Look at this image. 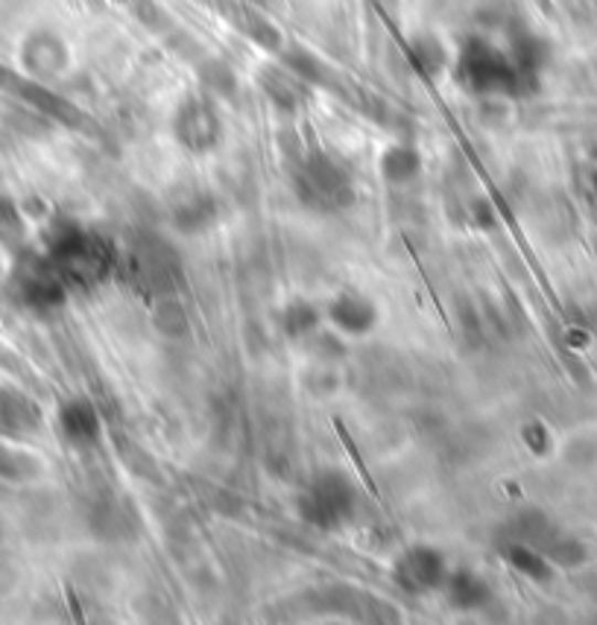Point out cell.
Returning <instances> with one entry per match:
<instances>
[{"label": "cell", "mask_w": 597, "mask_h": 625, "mask_svg": "<svg viewBox=\"0 0 597 625\" xmlns=\"http://www.w3.org/2000/svg\"><path fill=\"white\" fill-rule=\"evenodd\" d=\"M258 85H262L264 94H267L269 103H273L276 109L296 111L302 106L305 83L294 71H287V67H264L262 74H258Z\"/></svg>", "instance_id": "14"}, {"label": "cell", "mask_w": 597, "mask_h": 625, "mask_svg": "<svg viewBox=\"0 0 597 625\" xmlns=\"http://www.w3.org/2000/svg\"><path fill=\"white\" fill-rule=\"evenodd\" d=\"M12 299L33 313H53L67 301L65 278L56 272L47 255H24L9 278Z\"/></svg>", "instance_id": "4"}, {"label": "cell", "mask_w": 597, "mask_h": 625, "mask_svg": "<svg viewBox=\"0 0 597 625\" xmlns=\"http://www.w3.org/2000/svg\"><path fill=\"white\" fill-rule=\"evenodd\" d=\"M296 509H299L305 524L331 532V529H340V526L349 524L354 517L358 488H354V483L343 471H322L299 494Z\"/></svg>", "instance_id": "2"}, {"label": "cell", "mask_w": 597, "mask_h": 625, "mask_svg": "<svg viewBox=\"0 0 597 625\" xmlns=\"http://www.w3.org/2000/svg\"><path fill=\"white\" fill-rule=\"evenodd\" d=\"M21 234H24V214L15 205V200L0 196V237L12 240V237H21Z\"/></svg>", "instance_id": "24"}, {"label": "cell", "mask_w": 597, "mask_h": 625, "mask_svg": "<svg viewBox=\"0 0 597 625\" xmlns=\"http://www.w3.org/2000/svg\"><path fill=\"white\" fill-rule=\"evenodd\" d=\"M457 76H460V83L469 85L471 91L480 94L510 91L515 79H519L510 58L504 53H498V47H492L483 39H469L466 42L460 62H457Z\"/></svg>", "instance_id": "5"}, {"label": "cell", "mask_w": 597, "mask_h": 625, "mask_svg": "<svg viewBox=\"0 0 597 625\" xmlns=\"http://www.w3.org/2000/svg\"><path fill=\"white\" fill-rule=\"evenodd\" d=\"M39 471H42V465H39L30 453L9 451V448L0 444V479H9V483H26V479L39 476Z\"/></svg>", "instance_id": "21"}, {"label": "cell", "mask_w": 597, "mask_h": 625, "mask_svg": "<svg viewBox=\"0 0 597 625\" xmlns=\"http://www.w3.org/2000/svg\"><path fill=\"white\" fill-rule=\"evenodd\" d=\"M281 62H285L287 71H294L302 83H322L326 79V67H322V62L313 53L302 51V47H290V51L281 56Z\"/></svg>", "instance_id": "22"}, {"label": "cell", "mask_w": 597, "mask_h": 625, "mask_svg": "<svg viewBox=\"0 0 597 625\" xmlns=\"http://www.w3.org/2000/svg\"><path fill=\"white\" fill-rule=\"evenodd\" d=\"M129 269H132L138 287L152 295H168V292L179 290V281H182L177 251L161 237H143L135 243L132 255H129Z\"/></svg>", "instance_id": "6"}, {"label": "cell", "mask_w": 597, "mask_h": 625, "mask_svg": "<svg viewBox=\"0 0 597 625\" xmlns=\"http://www.w3.org/2000/svg\"><path fill=\"white\" fill-rule=\"evenodd\" d=\"M241 26H244L246 35H253L255 42L264 44V47H278V42H281V35H278V30L269 21H264L262 15H246L244 21H241Z\"/></svg>", "instance_id": "25"}, {"label": "cell", "mask_w": 597, "mask_h": 625, "mask_svg": "<svg viewBox=\"0 0 597 625\" xmlns=\"http://www.w3.org/2000/svg\"><path fill=\"white\" fill-rule=\"evenodd\" d=\"M67 62L65 44L53 33H33L24 42V65L39 76L60 74Z\"/></svg>", "instance_id": "15"}, {"label": "cell", "mask_w": 597, "mask_h": 625, "mask_svg": "<svg viewBox=\"0 0 597 625\" xmlns=\"http://www.w3.org/2000/svg\"><path fill=\"white\" fill-rule=\"evenodd\" d=\"M0 535H3V524H0Z\"/></svg>", "instance_id": "28"}, {"label": "cell", "mask_w": 597, "mask_h": 625, "mask_svg": "<svg viewBox=\"0 0 597 625\" xmlns=\"http://www.w3.org/2000/svg\"><path fill=\"white\" fill-rule=\"evenodd\" d=\"M443 593H446L448 605L457 611H478L492 600V588L475 570H455V573L448 570Z\"/></svg>", "instance_id": "12"}, {"label": "cell", "mask_w": 597, "mask_h": 625, "mask_svg": "<svg viewBox=\"0 0 597 625\" xmlns=\"http://www.w3.org/2000/svg\"><path fill=\"white\" fill-rule=\"evenodd\" d=\"M42 430V409L30 395L0 386V439L21 442Z\"/></svg>", "instance_id": "9"}, {"label": "cell", "mask_w": 597, "mask_h": 625, "mask_svg": "<svg viewBox=\"0 0 597 625\" xmlns=\"http://www.w3.org/2000/svg\"><path fill=\"white\" fill-rule=\"evenodd\" d=\"M407 56H411L413 67L422 76H428V79H434L446 67V47L434 35H416V39H411V53Z\"/></svg>", "instance_id": "19"}, {"label": "cell", "mask_w": 597, "mask_h": 625, "mask_svg": "<svg viewBox=\"0 0 597 625\" xmlns=\"http://www.w3.org/2000/svg\"><path fill=\"white\" fill-rule=\"evenodd\" d=\"M220 217V205L211 193H188L173 205V226L182 234H200L211 228Z\"/></svg>", "instance_id": "13"}, {"label": "cell", "mask_w": 597, "mask_h": 625, "mask_svg": "<svg viewBox=\"0 0 597 625\" xmlns=\"http://www.w3.org/2000/svg\"><path fill=\"white\" fill-rule=\"evenodd\" d=\"M471 217H475V223H478L480 228H487V231H492V228L498 226L495 208H492V202L487 200H478L471 205Z\"/></svg>", "instance_id": "27"}, {"label": "cell", "mask_w": 597, "mask_h": 625, "mask_svg": "<svg viewBox=\"0 0 597 625\" xmlns=\"http://www.w3.org/2000/svg\"><path fill=\"white\" fill-rule=\"evenodd\" d=\"M329 319L340 334L366 336L372 327H375V322H379V310H375L372 301L349 292V295H337V299L331 301Z\"/></svg>", "instance_id": "11"}, {"label": "cell", "mask_w": 597, "mask_h": 625, "mask_svg": "<svg viewBox=\"0 0 597 625\" xmlns=\"http://www.w3.org/2000/svg\"><path fill=\"white\" fill-rule=\"evenodd\" d=\"M173 134L188 152H211L223 138V123L209 97H188L173 117Z\"/></svg>", "instance_id": "8"}, {"label": "cell", "mask_w": 597, "mask_h": 625, "mask_svg": "<svg viewBox=\"0 0 597 625\" xmlns=\"http://www.w3.org/2000/svg\"><path fill=\"white\" fill-rule=\"evenodd\" d=\"M156 327H159V334L164 336H185L188 334V319L182 313L177 301H161L159 308H156V316H152Z\"/></svg>", "instance_id": "23"}, {"label": "cell", "mask_w": 597, "mask_h": 625, "mask_svg": "<svg viewBox=\"0 0 597 625\" xmlns=\"http://www.w3.org/2000/svg\"><path fill=\"white\" fill-rule=\"evenodd\" d=\"M419 173H422V155L413 150V147H407V143L390 147V150L381 155V175H384V182L407 184Z\"/></svg>", "instance_id": "16"}, {"label": "cell", "mask_w": 597, "mask_h": 625, "mask_svg": "<svg viewBox=\"0 0 597 625\" xmlns=\"http://www.w3.org/2000/svg\"><path fill=\"white\" fill-rule=\"evenodd\" d=\"M322 322V310L311 301H290L285 310H281V331H285L290 340H305V336H313L320 331Z\"/></svg>", "instance_id": "17"}, {"label": "cell", "mask_w": 597, "mask_h": 625, "mask_svg": "<svg viewBox=\"0 0 597 625\" xmlns=\"http://www.w3.org/2000/svg\"><path fill=\"white\" fill-rule=\"evenodd\" d=\"M44 255L67 287H97L115 269V246L97 231L76 226L74 219H53L44 240Z\"/></svg>", "instance_id": "1"}, {"label": "cell", "mask_w": 597, "mask_h": 625, "mask_svg": "<svg viewBox=\"0 0 597 625\" xmlns=\"http://www.w3.org/2000/svg\"><path fill=\"white\" fill-rule=\"evenodd\" d=\"M60 430L67 442L76 444V448H94V444L100 442L103 433L100 412H97L92 400H65L60 407Z\"/></svg>", "instance_id": "10"}, {"label": "cell", "mask_w": 597, "mask_h": 625, "mask_svg": "<svg viewBox=\"0 0 597 625\" xmlns=\"http://www.w3.org/2000/svg\"><path fill=\"white\" fill-rule=\"evenodd\" d=\"M448 579V561L437 547L416 543L404 550L393 568V582L411 596H428V593L443 591Z\"/></svg>", "instance_id": "7"}, {"label": "cell", "mask_w": 597, "mask_h": 625, "mask_svg": "<svg viewBox=\"0 0 597 625\" xmlns=\"http://www.w3.org/2000/svg\"><path fill=\"white\" fill-rule=\"evenodd\" d=\"M296 193L317 211L352 208L354 184L349 170L326 152H313L296 168Z\"/></svg>", "instance_id": "3"}, {"label": "cell", "mask_w": 597, "mask_h": 625, "mask_svg": "<svg viewBox=\"0 0 597 625\" xmlns=\"http://www.w3.org/2000/svg\"><path fill=\"white\" fill-rule=\"evenodd\" d=\"M200 83L209 88L211 94H220V97H235L237 91V79L235 71L220 62V58H205L200 65Z\"/></svg>", "instance_id": "20"}, {"label": "cell", "mask_w": 597, "mask_h": 625, "mask_svg": "<svg viewBox=\"0 0 597 625\" xmlns=\"http://www.w3.org/2000/svg\"><path fill=\"white\" fill-rule=\"evenodd\" d=\"M498 550H501V559L510 564L513 570H519L522 575H527V579H536V582H542V579H547L551 575V568H547V561L539 556L533 547H527L524 541H501L498 543Z\"/></svg>", "instance_id": "18"}, {"label": "cell", "mask_w": 597, "mask_h": 625, "mask_svg": "<svg viewBox=\"0 0 597 625\" xmlns=\"http://www.w3.org/2000/svg\"><path fill=\"white\" fill-rule=\"evenodd\" d=\"M522 439L533 453H547V433H545V427L539 424V421H533V424H524Z\"/></svg>", "instance_id": "26"}]
</instances>
